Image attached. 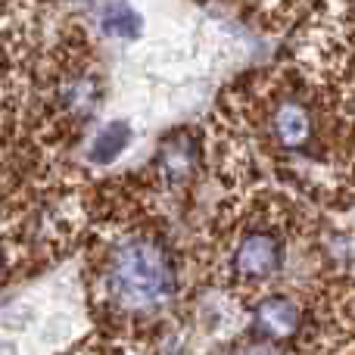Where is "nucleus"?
Here are the masks:
<instances>
[{
  "label": "nucleus",
  "mask_w": 355,
  "mask_h": 355,
  "mask_svg": "<svg viewBox=\"0 0 355 355\" xmlns=\"http://www.w3.org/2000/svg\"><path fill=\"white\" fill-rule=\"evenodd\" d=\"M200 166H202V144L193 131L178 128L168 131L159 141V150H156L153 159V175L166 193L187 187L200 172Z\"/></svg>",
  "instance_id": "5"
},
{
  "label": "nucleus",
  "mask_w": 355,
  "mask_h": 355,
  "mask_svg": "<svg viewBox=\"0 0 355 355\" xmlns=\"http://www.w3.org/2000/svg\"><path fill=\"white\" fill-rule=\"evenodd\" d=\"M135 141V131L128 122H106L94 131V137L87 141V162L91 166H112L125 150Z\"/></svg>",
  "instance_id": "6"
},
{
  "label": "nucleus",
  "mask_w": 355,
  "mask_h": 355,
  "mask_svg": "<svg viewBox=\"0 0 355 355\" xmlns=\"http://www.w3.org/2000/svg\"><path fill=\"white\" fill-rule=\"evenodd\" d=\"M94 290L116 324H147L181 296V256L159 227L125 225L100 250Z\"/></svg>",
  "instance_id": "1"
},
{
  "label": "nucleus",
  "mask_w": 355,
  "mask_h": 355,
  "mask_svg": "<svg viewBox=\"0 0 355 355\" xmlns=\"http://www.w3.org/2000/svg\"><path fill=\"white\" fill-rule=\"evenodd\" d=\"M225 355H287V352L277 349V346H271V343H265L262 337H252V334H246V337H240L237 343L227 346Z\"/></svg>",
  "instance_id": "8"
},
{
  "label": "nucleus",
  "mask_w": 355,
  "mask_h": 355,
  "mask_svg": "<svg viewBox=\"0 0 355 355\" xmlns=\"http://www.w3.org/2000/svg\"><path fill=\"white\" fill-rule=\"evenodd\" d=\"M331 116L324 100H315L306 85L265 78L252 103V141L262 168L275 175H306L327 156Z\"/></svg>",
  "instance_id": "2"
},
{
  "label": "nucleus",
  "mask_w": 355,
  "mask_h": 355,
  "mask_svg": "<svg viewBox=\"0 0 355 355\" xmlns=\"http://www.w3.org/2000/svg\"><path fill=\"white\" fill-rule=\"evenodd\" d=\"M97 25L103 35L119 37V41H135L141 35V12L128 3H106L94 10Z\"/></svg>",
  "instance_id": "7"
},
{
  "label": "nucleus",
  "mask_w": 355,
  "mask_h": 355,
  "mask_svg": "<svg viewBox=\"0 0 355 355\" xmlns=\"http://www.w3.org/2000/svg\"><path fill=\"white\" fill-rule=\"evenodd\" d=\"M81 355H125V349H110V346H103V349H85Z\"/></svg>",
  "instance_id": "9"
},
{
  "label": "nucleus",
  "mask_w": 355,
  "mask_h": 355,
  "mask_svg": "<svg viewBox=\"0 0 355 355\" xmlns=\"http://www.w3.org/2000/svg\"><path fill=\"white\" fill-rule=\"evenodd\" d=\"M309 324H312L309 306L296 293L271 290V293L250 302V334L262 337L265 343L277 346L284 352H287V346L300 343Z\"/></svg>",
  "instance_id": "4"
},
{
  "label": "nucleus",
  "mask_w": 355,
  "mask_h": 355,
  "mask_svg": "<svg viewBox=\"0 0 355 355\" xmlns=\"http://www.w3.org/2000/svg\"><path fill=\"white\" fill-rule=\"evenodd\" d=\"M218 262L225 281L250 302L271 293L290 265V225L281 200H256L250 212L225 225L218 237Z\"/></svg>",
  "instance_id": "3"
}]
</instances>
